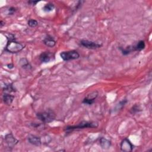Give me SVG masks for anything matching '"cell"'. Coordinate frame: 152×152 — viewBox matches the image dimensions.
<instances>
[{"mask_svg":"<svg viewBox=\"0 0 152 152\" xmlns=\"http://www.w3.org/2000/svg\"><path fill=\"white\" fill-rule=\"evenodd\" d=\"M39 58L42 63H48L55 59V55L51 52L45 51L41 54Z\"/></svg>","mask_w":152,"mask_h":152,"instance_id":"obj_5","label":"cell"},{"mask_svg":"<svg viewBox=\"0 0 152 152\" xmlns=\"http://www.w3.org/2000/svg\"><path fill=\"white\" fill-rule=\"evenodd\" d=\"M5 141L9 148H13L19 142V141L11 133L5 136Z\"/></svg>","mask_w":152,"mask_h":152,"instance_id":"obj_9","label":"cell"},{"mask_svg":"<svg viewBox=\"0 0 152 152\" xmlns=\"http://www.w3.org/2000/svg\"><path fill=\"white\" fill-rule=\"evenodd\" d=\"M120 148L122 151L130 152L132 151L134 145L128 138H125L121 141L120 144Z\"/></svg>","mask_w":152,"mask_h":152,"instance_id":"obj_7","label":"cell"},{"mask_svg":"<svg viewBox=\"0 0 152 152\" xmlns=\"http://www.w3.org/2000/svg\"><path fill=\"white\" fill-rule=\"evenodd\" d=\"M98 127V124L95 122H89V121H82L80 122L79 124L76 125H69L67 126L65 128L64 130L67 132H69L74 130H81L85 128H96Z\"/></svg>","mask_w":152,"mask_h":152,"instance_id":"obj_1","label":"cell"},{"mask_svg":"<svg viewBox=\"0 0 152 152\" xmlns=\"http://www.w3.org/2000/svg\"><path fill=\"white\" fill-rule=\"evenodd\" d=\"M133 52L134 51H141L143 50L145 47V42L144 41H140L136 45H132Z\"/></svg>","mask_w":152,"mask_h":152,"instance_id":"obj_15","label":"cell"},{"mask_svg":"<svg viewBox=\"0 0 152 152\" xmlns=\"http://www.w3.org/2000/svg\"><path fill=\"white\" fill-rule=\"evenodd\" d=\"M98 96V92H93L90 93V95H88L82 101V103L88 105H92L95 102L97 97Z\"/></svg>","mask_w":152,"mask_h":152,"instance_id":"obj_8","label":"cell"},{"mask_svg":"<svg viewBox=\"0 0 152 152\" xmlns=\"http://www.w3.org/2000/svg\"><path fill=\"white\" fill-rule=\"evenodd\" d=\"M28 25L30 28H35L38 25V22L36 20L30 19L28 22Z\"/></svg>","mask_w":152,"mask_h":152,"instance_id":"obj_20","label":"cell"},{"mask_svg":"<svg viewBox=\"0 0 152 152\" xmlns=\"http://www.w3.org/2000/svg\"><path fill=\"white\" fill-rule=\"evenodd\" d=\"M25 47L23 43L14 40H9L5 48V51L12 54H16L22 51Z\"/></svg>","mask_w":152,"mask_h":152,"instance_id":"obj_2","label":"cell"},{"mask_svg":"<svg viewBox=\"0 0 152 152\" xmlns=\"http://www.w3.org/2000/svg\"><path fill=\"white\" fill-rule=\"evenodd\" d=\"M36 117L43 123H50L55 119L56 114L52 110L48 109L47 111L38 113Z\"/></svg>","mask_w":152,"mask_h":152,"instance_id":"obj_3","label":"cell"},{"mask_svg":"<svg viewBox=\"0 0 152 152\" xmlns=\"http://www.w3.org/2000/svg\"><path fill=\"white\" fill-rule=\"evenodd\" d=\"M3 90L6 93H10L15 92V89H14L12 84L5 85V86L3 89Z\"/></svg>","mask_w":152,"mask_h":152,"instance_id":"obj_17","label":"cell"},{"mask_svg":"<svg viewBox=\"0 0 152 152\" xmlns=\"http://www.w3.org/2000/svg\"><path fill=\"white\" fill-rule=\"evenodd\" d=\"M80 45L89 49H96L98 48H99L102 46V44L98 43L97 42H95L93 41H90L88 40H82L80 41Z\"/></svg>","mask_w":152,"mask_h":152,"instance_id":"obj_6","label":"cell"},{"mask_svg":"<svg viewBox=\"0 0 152 152\" xmlns=\"http://www.w3.org/2000/svg\"><path fill=\"white\" fill-rule=\"evenodd\" d=\"M19 64L22 68L26 70H30L32 68L31 64H30L29 61L25 58H23L20 59Z\"/></svg>","mask_w":152,"mask_h":152,"instance_id":"obj_12","label":"cell"},{"mask_svg":"<svg viewBox=\"0 0 152 152\" xmlns=\"http://www.w3.org/2000/svg\"><path fill=\"white\" fill-rule=\"evenodd\" d=\"M141 111V109L140 106L139 105H135L134 106H133L131 108V109L130 110V112L132 114H134L137 113V112H140Z\"/></svg>","mask_w":152,"mask_h":152,"instance_id":"obj_19","label":"cell"},{"mask_svg":"<svg viewBox=\"0 0 152 152\" xmlns=\"http://www.w3.org/2000/svg\"><path fill=\"white\" fill-rule=\"evenodd\" d=\"M16 11H17V10L16 8H14L13 7H11L8 10V14L9 15H13L16 12Z\"/></svg>","mask_w":152,"mask_h":152,"instance_id":"obj_21","label":"cell"},{"mask_svg":"<svg viewBox=\"0 0 152 152\" xmlns=\"http://www.w3.org/2000/svg\"><path fill=\"white\" fill-rule=\"evenodd\" d=\"M39 2V1H28V4L31 6H36Z\"/></svg>","mask_w":152,"mask_h":152,"instance_id":"obj_22","label":"cell"},{"mask_svg":"<svg viewBox=\"0 0 152 152\" xmlns=\"http://www.w3.org/2000/svg\"><path fill=\"white\" fill-rule=\"evenodd\" d=\"M128 101L127 99H124L123 100H122L121 101L119 102V103H118V104L116 106V107L114 109V112L115 111H118L121 109H122L123 108V107L126 105V104L127 103Z\"/></svg>","mask_w":152,"mask_h":152,"instance_id":"obj_16","label":"cell"},{"mask_svg":"<svg viewBox=\"0 0 152 152\" xmlns=\"http://www.w3.org/2000/svg\"><path fill=\"white\" fill-rule=\"evenodd\" d=\"M55 8V6L52 3H48L46 4H45V6L43 7L42 10L43 12L48 13V12H52Z\"/></svg>","mask_w":152,"mask_h":152,"instance_id":"obj_18","label":"cell"},{"mask_svg":"<svg viewBox=\"0 0 152 152\" xmlns=\"http://www.w3.org/2000/svg\"><path fill=\"white\" fill-rule=\"evenodd\" d=\"M7 66V67H8L9 68H10V69L13 68V67H14V65H13V64H8Z\"/></svg>","mask_w":152,"mask_h":152,"instance_id":"obj_23","label":"cell"},{"mask_svg":"<svg viewBox=\"0 0 152 152\" xmlns=\"http://www.w3.org/2000/svg\"><path fill=\"white\" fill-rule=\"evenodd\" d=\"M43 43L48 47L52 48L55 46L56 45V41L54 39L53 37H52L50 35H47L44 39L43 40Z\"/></svg>","mask_w":152,"mask_h":152,"instance_id":"obj_11","label":"cell"},{"mask_svg":"<svg viewBox=\"0 0 152 152\" xmlns=\"http://www.w3.org/2000/svg\"><path fill=\"white\" fill-rule=\"evenodd\" d=\"M5 24H4L3 22V21H1V22H0V26H1V27H3Z\"/></svg>","mask_w":152,"mask_h":152,"instance_id":"obj_24","label":"cell"},{"mask_svg":"<svg viewBox=\"0 0 152 152\" xmlns=\"http://www.w3.org/2000/svg\"><path fill=\"white\" fill-rule=\"evenodd\" d=\"M14 99V96L10 95V93H5L3 96V100L5 104L7 105H10Z\"/></svg>","mask_w":152,"mask_h":152,"instance_id":"obj_13","label":"cell"},{"mask_svg":"<svg viewBox=\"0 0 152 152\" xmlns=\"http://www.w3.org/2000/svg\"><path fill=\"white\" fill-rule=\"evenodd\" d=\"M28 140L29 143L36 146H39L42 144L41 138L35 135H29L28 137Z\"/></svg>","mask_w":152,"mask_h":152,"instance_id":"obj_10","label":"cell"},{"mask_svg":"<svg viewBox=\"0 0 152 152\" xmlns=\"http://www.w3.org/2000/svg\"><path fill=\"white\" fill-rule=\"evenodd\" d=\"M61 58L65 61H68L70 60H74L79 58L80 54L76 51H69L62 52L60 54Z\"/></svg>","mask_w":152,"mask_h":152,"instance_id":"obj_4","label":"cell"},{"mask_svg":"<svg viewBox=\"0 0 152 152\" xmlns=\"http://www.w3.org/2000/svg\"><path fill=\"white\" fill-rule=\"evenodd\" d=\"M99 144L102 148L108 149L109 148H110V147L111 145V141H109L104 137H101L99 139Z\"/></svg>","mask_w":152,"mask_h":152,"instance_id":"obj_14","label":"cell"}]
</instances>
